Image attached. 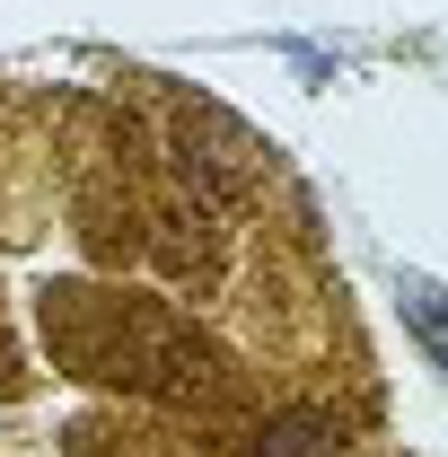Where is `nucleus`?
<instances>
[{
	"label": "nucleus",
	"instance_id": "nucleus-1",
	"mask_svg": "<svg viewBox=\"0 0 448 457\" xmlns=\"http://www.w3.org/2000/svg\"><path fill=\"white\" fill-rule=\"evenodd\" d=\"M255 457H335V431H326L317 413H281L273 431L255 440Z\"/></svg>",
	"mask_w": 448,
	"mask_h": 457
},
{
	"label": "nucleus",
	"instance_id": "nucleus-2",
	"mask_svg": "<svg viewBox=\"0 0 448 457\" xmlns=\"http://www.w3.org/2000/svg\"><path fill=\"white\" fill-rule=\"evenodd\" d=\"M404 326L422 335V352L448 370V290H431V282H404Z\"/></svg>",
	"mask_w": 448,
	"mask_h": 457
}]
</instances>
